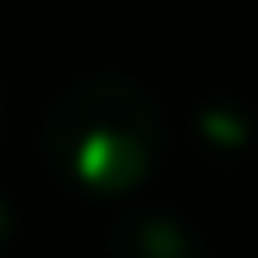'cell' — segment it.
Segmentation results:
<instances>
[{"label":"cell","mask_w":258,"mask_h":258,"mask_svg":"<svg viewBox=\"0 0 258 258\" xmlns=\"http://www.w3.org/2000/svg\"><path fill=\"white\" fill-rule=\"evenodd\" d=\"M159 149H165L159 104L126 77H88L66 88L44 121L50 165L77 192H99V198L143 187L159 165Z\"/></svg>","instance_id":"6da1fadb"},{"label":"cell","mask_w":258,"mask_h":258,"mask_svg":"<svg viewBox=\"0 0 258 258\" xmlns=\"http://www.w3.org/2000/svg\"><path fill=\"white\" fill-rule=\"evenodd\" d=\"M104 258H209L198 231L176 214H132L104 236Z\"/></svg>","instance_id":"7a4b0ae2"},{"label":"cell","mask_w":258,"mask_h":258,"mask_svg":"<svg viewBox=\"0 0 258 258\" xmlns=\"http://www.w3.org/2000/svg\"><path fill=\"white\" fill-rule=\"evenodd\" d=\"M11 231H17V225H11V209H6V198H0V258L11 253Z\"/></svg>","instance_id":"277c9868"},{"label":"cell","mask_w":258,"mask_h":258,"mask_svg":"<svg viewBox=\"0 0 258 258\" xmlns=\"http://www.w3.org/2000/svg\"><path fill=\"white\" fill-rule=\"evenodd\" d=\"M198 143H204V154H220V159L258 154L253 132H247V115H242V110H220V104L198 115Z\"/></svg>","instance_id":"3957f363"}]
</instances>
